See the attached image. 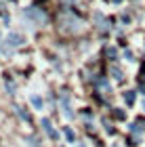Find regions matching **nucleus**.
Masks as SVG:
<instances>
[{"label": "nucleus", "mask_w": 145, "mask_h": 147, "mask_svg": "<svg viewBox=\"0 0 145 147\" xmlns=\"http://www.w3.org/2000/svg\"><path fill=\"white\" fill-rule=\"evenodd\" d=\"M61 101H63V109H65V116H67V118H71V116H74V111H71L69 109V101H67V97H61Z\"/></svg>", "instance_id": "20e7f679"}, {"label": "nucleus", "mask_w": 145, "mask_h": 147, "mask_svg": "<svg viewBox=\"0 0 145 147\" xmlns=\"http://www.w3.org/2000/svg\"><path fill=\"white\" fill-rule=\"evenodd\" d=\"M111 74H114V78L118 80V82H120V80H122V71L118 69V67H111Z\"/></svg>", "instance_id": "1a4fd4ad"}, {"label": "nucleus", "mask_w": 145, "mask_h": 147, "mask_svg": "<svg viewBox=\"0 0 145 147\" xmlns=\"http://www.w3.org/2000/svg\"><path fill=\"white\" fill-rule=\"evenodd\" d=\"M25 141L30 143V147H40V145H36V139H34V137H28V139H25Z\"/></svg>", "instance_id": "9d476101"}, {"label": "nucleus", "mask_w": 145, "mask_h": 147, "mask_svg": "<svg viewBox=\"0 0 145 147\" xmlns=\"http://www.w3.org/2000/svg\"><path fill=\"white\" fill-rule=\"evenodd\" d=\"M25 15H30V17H34V19H36V21H40V23L44 21V19H47V17H44V15H42V13H38L36 9H28V11H25Z\"/></svg>", "instance_id": "7ed1b4c3"}, {"label": "nucleus", "mask_w": 145, "mask_h": 147, "mask_svg": "<svg viewBox=\"0 0 145 147\" xmlns=\"http://www.w3.org/2000/svg\"><path fill=\"white\" fill-rule=\"evenodd\" d=\"M17 113H19V116H21V118L25 120V122H32V116H30V111H25L23 107H17Z\"/></svg>", "instance_id": "39448f33"}, {"label": "nucleus", "mask_w": 145, "mask_h": 147, "mask_svg": "<svg viewBox=\"0 0 145 147\" xmlns=\"http://www.w3.org/2000/svg\"><path fill=\"white\" fill-rule=\"evenodd\" d=\"M63 132H65V137H67L69 143H76V137H74V132H71V128H65Z\"/></svg>", "instance_id": "0eeeda50"}, {"label": "nucleus", "mask_w": 145, "mask_h": 147, "mask_svg": "<svg viewBox=\"0 0 145 147\" xmlns=\"http://www.w3.org/2000/svg\"><path fill=\"white\" fill-rule=\"evenodd\" d=\"M4 42H6V49H19V46H21L25 40H23L21 34H9Z\"/></svg>", "instance_id": "f257e3e1"}, {"label": "nucleus", "mask_w": 145, "mask_h": 147, "mask_svg": "<svg viewBox=\"0 0 145 147\" xmlns=\"http://www.w3.org/2000/svg\"><path fill=\"white\" fill-rule=\"evenodd\" d=\"M42 126H44V130H47V135H49L51 139H59V132H55V130H53L51 120H47V118H44V120H42Z\"/></svg>", "instance_id": "f03ea898"}, {"label": "nucleus", "mask_w": 145, "mask_h": 147, "mask_svg": "<svg viewBox=\"0 0 145 147\" xmlns=\"http://www.w3.org/2000/svg\"><path fill=\"white\" fill-rule=\"evenodd\" d=\"M143 105H145V103H143Z\"/></svg>", "instance_id": "f8f14e48"}, {"label": "nucleus", "mask_w": 145, "mask_h": 147, "mask_svg": "<svg viewBox=\"0 0 145 147\" xmlns=\"http://www.w3.org/2000/svg\"><path fill=\"white\" fill-rule=\"evenodd\" d=\"M124 99H126L128 105H133V103H135V92H126V95H124Z\"/></svg>", "instance_id": "6e6552de"}, {"label": "nucleus", "mask_w": 145, "mask_h": 147, "mask_svg": "<svg viewBox=\"0 0 145 147\" xmlns=\"http://www.w3.org/2000/svg\"><path fill=\"white\" fill-rule=\"evenodd\" d=\"M114 2H120V0H114Z\"/></svg>", "instance_id": "9b49d317"}, {"label": "nucleus", "mask_w": 145, "mask_h": 147, "mask_svg": "<svg viewBox=\"0 0 145 147\" xmlns=\"http://www.w3.org/2000/svg\"><path fill=\"white\" fill-rule=\"evenodd\" d=\"M32 103H34V105H36V107H38V109H42V107H44V103H42V99H40V97H36V95H34V97H32Z\"/></svg>", "instance_id": "423d86ee"}]
</instances>
